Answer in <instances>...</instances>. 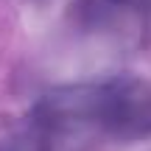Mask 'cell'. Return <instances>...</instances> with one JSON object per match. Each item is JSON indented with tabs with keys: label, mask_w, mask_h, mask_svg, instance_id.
<instances>
[{
	"label": "cell",
	"mask_w": 151,
	"mask_h": 151,
	"mask_svg": "<svg viewBox=\"0 0 151 151\" xmlns=\"http://www.w3.org/2000/svg\"><path fill=\"white\" fill-rule=\"evenodd\" d=\"M92 120L104 140L134 143L151 137V84L140 78H112L90 84Z\"/></svg>",
	"instance_id": "6da1fadb"
}]
</instances>
